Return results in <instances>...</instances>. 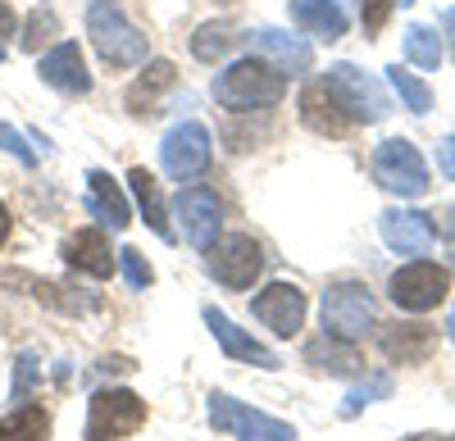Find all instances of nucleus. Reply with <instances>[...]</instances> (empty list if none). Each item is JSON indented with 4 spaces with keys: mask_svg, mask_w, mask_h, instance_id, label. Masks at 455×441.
<instances>
[{
    "mask_svg": "<svg viewBox=\"0 0 455 441\" xmlns=\"http://www.w3.org/2000/svg\"><path fill=\"white\" fill-rule=\"evenodd\" d=\"M205 273L228 291H246L264 273V246L246 232L219 237L214 246H205Z\"/></svg>",
    "mask_w": 455,
    "mask_h": 441,
    "instance_id": "0eeeda50",
    "label": "nucleus"
},
{
    "mask_svg": "<svg viewBox=\"0 0 455 441\" xmlns=\"http://www.w3.org/2000/svg\"><path fill=\"white\" fill-rule=\"evenodd\" d=\"M319 83L332 91V100L341 105V114L351 123H383L392 114V100H387L383 83H378L373 73L355 68V64H332Z\"/></svg>",
    "mask_w": 455,
    "mask_h": 441,
    "instance_id": "7ed1b4c3",
    "label": "nucleus"
},
{
    "mask_svg": "<svg viewBox=\"0 0 455 441\" xmlns=\"http://www.w3.org/2000/svg\"><path fill=\"white\" fill-rule=\"evenodd\" d=\"M392 5H396V0H364V5H360L364 32H378V28H383V23H387V14H392Z\"/></svg>",
    "mask_w": 455,
    "mask_h": 441,
    "instance_id": "72a5a7b5",
    "label": "nucleus"
},
{
    "mask_svg": "<svg viewBox=\"0 0 455 441\" xmlns=\"http://www.w3.org/2000/svg\"><path fill=\"white\" fill-rule=\"evenodd\" d=\"M0 64H5V46H0Z\"/></svg>",
    "mask_w": 455,
    "mask_h": 441,
    "instance_id": "a19ab883",
    "label": "nucleus"
},
{
    "mask_svg": "<svg viewBox=\"0 0 455 441\" xmlns=\"http://www.w3.org/2000/svg\"><path fill=\"white\" fill-rule=\"evenodd\" d=\"M291 23L310 36L337 42L347 32V10H341V0H291Z\"/></svg>",
    "mask_w": 455,
    "mask_h": 441,
    "instance_id": "aec40b11",
    "label": "nucleus"
},
{
    "mask_svg": "<svg viewBox=\"0 0 455 441\" xmlns=\"http://www.w3.org/2000/svg\"><path fill=\"white\" fill-rule=\"evenodd\" d=\"M173 83H178V68H173L169 59H146V73L128 87V109H132V114H156L160 96H164Z\"/></svg>",
    "mask_w": 455,
    "mask_h": 441,
    "instance_id": "4be33fe9",
    "label": "nucleus"
},
{
    "mask_svg": "<svg viewBox=\"0 0 455 441\" xmlns=\"http://www.w3.org/2000/svg\"><path fill=\"white\" fill-rule=\"evenodd\" d=\"M146 423V400L128 387H100L87 410V441H128Z\"/></svg>",
    "mask_w": 455,
    "mask_h": 441,
    "instance_id": "6e6552de",
    "label": "nucleus"
},
{
    "mask_svg": "<svg viewBox=\"0 0 455 441\" xmlns=\"http://www.w3.org/2000/svg\"><path fill=\"white\" fill-rule=\"evenodd\" d=\"M36 73H42L46 87H55V91H64V96H87V91H92V68H87L78 42L51 46L42 59H36Z\"/></svg>",
    "mask_w": 455,
    "mask_h": 441,
    "instance_id": "4468645a",
    "label": "nucleus"
},
{
    "mask_svg": "<svg viewBox=\"0 0 455 441\" xmlns=\"http://www.w3.org/2000/svg\"><path fill=\"white\" fill-rule=\"evenodd\" d=\"M214 160V141H210V128L196 123V119H187V123H173L160 141V164L173 182H192L210 169Z\"/></svg>",
    "mask_w": 455,
    "mask_h": 441,
    "instance_id": "1a4fd4ad",
    "label": "nucleus"
},
{
    "mask_svg": "<svg viewBox=\"0 0 455 441\" xmlns=\"http://www.w3.org/2000/svg\"><path fill=\"white\" fill-rule=\"evenodd\" d=\"M87 36L105 68H137L146 64V32L124 14L119 0H92L87 5Z\"/></svg>",
    "mask_w": 455,
    "mask_h": 441,
    "instance_id": "f03ea898",
    "label": "nucleus"
},
{
    "mask_svg": "<svg viewBox=\"0 0 455 441\" xmlns=\"http://www.w3.org/2000/svg\"><path fill=\"white\" fill-rule=\"evenodd\" d=\"M51 437V414L42 406H14L0 419V441H46Z\"/></svg>",
    "mask_w": 455,
    "mask_h": 441,
    "instance_id": "393cba45",
    "label": "nucleus"
},
{
    "mask_svg": "<svg viewBox=\"0 0 455 441\" xmlns=\"http://www.w3.org/2000/svg\"><path fill=\"white\" fill-rule=\"evenodd\" d=\"M387 391H392V378H383V374H378L373 382H364L360 391H351V396H347V406H341V414H347V419H351V414H360V410L369 406V400H373V396H387Z\"/></svg>",
    "mask_w": 455,
    "mask_h": 441,
    "instance_id": "473e14b6",
    "label": "nucleus"
},
{
    "mask_svg": "<svg viewBox=\"0 0 455 441\" xmlns=\"http://www.w3.org/2000/svg\"><path fill=\"white\" fill-rule=\"evenodd\" d=\"M451 291V273L442 264H428V260H414V264H401L387 282V296L396 310L405 314H428L446 301Z\"/></svg>",
    "mask_w": 455,
    "mask_h": 441,
    "instance_id": "9d476101",
    "label": "nucleus"
},
{
    "mask_svg": "<svg viewBox=\"0 0 455 441\" xmlns=\"http://www.w3.org/2000/svg\"><path fill=\"white\" fill-rule=\"evenodd\" d=\"M119 269H124V278H128L132 291H146L150 282H156V269H150V260H146L137 246H124L119 250Z\"/></svg>",
    "mask_w": 455,
    "mask_h": 441,
    "instance_id": "c85d7f7f",
    "label": "nucleus"
},
{
    "mask_svg": "<svg viewBox=\"0 0 455 441\" xmlns=\"http://www.w3.org/2000/svg\"><path fill=\"white\" fill-rule=\"evenodd\" d=\"M442 28H446V42H451V59H455V10L442 14Z\"/></svg>",
    "mask_w": 455,
    "mask_h": 441,
    "instance_id": "4c0bfd02",
    "label": "nucleus"
},
{
    "mask_svg": "<svg viewBox=\"0 0 455 441\" xmlns=\"http://www.w3.org/2000/svg\"><path fill=\"white\" fill-rule=\"evenodd\" d=\"M233 46H237V36H233V28H228V23H201L196 36H192V55L201 64H219Z\"/></svg>",
    "mask_w": 455,
    "mask_h": 441,
    "instance_id": "a878e982",
    "label": "nucleus"
},
{
    "mask_svg": "<svg viewBox=\"0 0 455 441\" xmlns=\"http://www.w3.org/2000/svg\"><path fill=\"white\" fill-rule=\"evenodd\" d=\"M396 5H414V0H396Z\"/></svg>",
    "mask_w": 455,
    "mask_h": 441,
    "instance_id": "ea45409f",
    "label": "nucleus"
},
{
    "mask_svg": "<svg viewBox=\"0 0 455 441\" xmlns=\"http://www.w3.org/2000/svg\"><path fill=\"white\" fill-rule=\"evenodd\" d=\"M378 232H383V241L396 255H428L433 241H437L433 218L419 214V209H383L378 214Z\"/></svg>",
    "mask_w": 455,
    "mask_h": 441,
    "instance_id": "dca6fc26",
    "label": "nucleus"
},
{
    "mask_svg": "<svg viewBox=\"0 0 455 441\" xmlns=\"http://www.w3.org/2000/svg\"><path fill=\"white\" fill-rule=\"evenodd\" d=\"M201 319H205V327L214 333V342L223 346V355L228 359H242V364H255V369H283V359L269 350V346H259L251 333H242V327L228 319V314H219L214 305H205L201 310Z\"/></svg>",
    "mask_w": 455,
    "mask_h": 441,
    "instance_id": "f3484780",
    "label": "nucleus"
},
{
    "mask_svg": "<svg viewBox=\"0 0 455 441\" xmlns=\"http://www.w3.org/2000/svg\"><path fill=\"white\" fill-rule=\"evenodd\" d=\"M246 42H251V55L269 59L283 78H300V73H310V64H315V51H310L306 36H291L283 28H255Z\"/></svg>",
    "mask_w": 455,
    "mask_h": 441,
    "instance_id": "ddd939ff",
    "label": "nucleus"
},
{
    "mask_svg": "<svg viewBox=\"0 0 455 441\" xmlns=\"http://www.w3.org/2000/svg\"><path fill=\"white\" fill-rule=\"evenodd\" d=\"M14 28H19V14H14V10L5 5V0H0V36H10Z\"/></svg>",
    "mask_w": 455,
    "mask_h": 441,
    "instance_id": "c9c22d12",
    "label": "nucleus"
},
{
    "mask_svg": "<svg viewBox=\"0 0 455 441\" xmlns=\"http://www.w3.org/2000/svg\"><path fill=\"white\" fill-rule=\"evenodd\" d=\"M373 182L383 192L401 196V201H419L428 192V164L419 155V146L405 141V137H392L373 151Z\"/></svg>",
    "mask_w": 455,
    "mask_h": 441,
    "instance_id": "20e7f679",
    "label": "nucleus"
},
{
    "mask_svg": "<svg viewBox=\"0 0 455 441\" xmlns=\"http://www.w3.org/2000/svg\"><path fill=\"white\" fill-rule=\"evenodd\" d=\"M251 314L269 327L274 337H296L306 327V314H310V301L296 282H269L264 291H255L251 301Z\"/></svg>",
    "mask_w": 455,
    "mask_h": 441,
    "instance_id": "9b49d317",
    "label": "nucleus"
},
{
    "mask_svg": "<svg viewBox=\"0 0 455 441\" xmlns=\"http://www.w3.org/2000/svg\"><path fill=\"white\" fill-rule=\"evenodd\" d=\"M378 342H383V350H387L392 359L419 364V359L433 350V327H424V323H392Z\"/></svg>",
    "mask_w": 455,
    "mask_h": 441,
    "instance_id": "b1692460",
    "label": "nucleus"
},
{
    "mask_svg": "<svg viewBox=\"0 0 455 441\" xmlns=\"http://www.w3.org/2000/svg\"><path fill=\"white\" fill-rule=\"evenodd\" d=\"M87 209L100 218V224H109V232H124L132 224V205H128L124 187L105 169H92L87 173Z\"/></svg>",
    "mask_w": 455,
    "mask_h": 441,
    "instance_id": "a211bd4d",
    "label": "nucleus"
},
{
    "mask_svg": "<svg viewBox=\"0 0 455 441\" xmlns=\"http://www.w3.org/2000/svg\"><path fill=\"white\" fill-rule=\"evenodd\" d=\"M287 96V78L259 55L233 59L214 78V100L233 114H255V109H274Z\"/></svg>",
    "mask_w": 455,
    "mask_h": 441,
    "instance_id": "f257e3e1",
    "label": "nucleus"
},
{
    "mask_svg": "<svg viewBox=\"0 0 455 441\" xmlns=\"http://www.w3.org/2000/svg\"><path fill=\"white\" fill-rule=\"evenodd\" d=\"M323 333L337 342H360L373 333V296L364 282H332L323 291Z\"/></svg>",
    "mask_w": 455,
    "mask_h": 441,
    "instance_id": "39448f33",
    "label": "nucleus"
},
{
    "mask_svg": "<svg viewBox=\"0 0 455 441\" xmlns=\"http://www.w3.org/2000/svg\"><path fill=\"white\" fill-rule=\"evenodd\" d=\"M60 255H64L68 269H78V273H87V278H96V282L114 278V269H119V250H109L105 228H78V232L60 246Z\"/></svg>",
    "mask_w": 455,
    "mask_h": 441,
    "instance_id": "2eb2a0df",
    "label": "nucleus"
},
{
    "mask_svg": "<svg viewBox=\"0 0 455 441\" xmlns=\"http://www.w3.org/2000/svg\"><path fill=\"white\" fill-rule=\"evenodd\" d=\"M51 36H60V19L42 5V10H32L28 28H23V51H36V46H46Z\"/></svg>",
    "mask_w": 455,
    "mask_h": 441,
    "instance_id": "c756f323",
    "label": "nucleus"
},
{
    "mask_svg": "<svg viewBox=\"0 0 455 441\" xmlns=\"http://www.w3.org/2000/svg\"><path fill=\"white\" fill-rule=\"evenodd\" d=\"M36 378H42V369H36V355H32V350H23V355H19V364H14V387H10V396L19 400V406L28 400V391H32V382H36Z\"/></svg>",
    "mask_w": 455,
    "mask_h": 441,
    "instance_id": "7c9ffc66",
    "label": "nucleus"
},
{
    "mask_svg": "<svg viewBox=\"0 0 455 441\" xmlns=\"http://www.w3.org/2000/svg\"><path fill=\"white\" fill-rule=\"evenodd\" d=\"M306 364H315L319 374H332V378H355L364 369L360 355H355V342H337L328 333L306 346Z\"/></svg>",
    "mask_w": 455,
    "mask_h": 441,
    "instance_id": "5701e85b",
    "label": "nucleus"
},
{
    "mask_svg": "<svg viewBox=\"0 0 455 441\" xmlns=\"http://www.w3.org/2000/svg\"><path fill=\"white\" fill-rule=\"evenodd\" d=\"M446 333H451V342H455V310H451V319H446Z\"/></svg>",
    "mask_w": 455,
    "mask_h": 441,
    "instance_id": "58836bf2",
    "label": "nucleus"
},
{
    "mask_svg": "<svg viewBox=\"0 0 455 441\" xmlns=\"http://www.w3.org/2000/svg\"><path fill=\"white\" fill-rule=\"evenodd\" d=\"M10 228H14V218H10V209H5V201H0V246L10 241Z\"/></svg>",
    "mask_w": 455,
    "mask_h": 441,
    "instance_id": "e433bc0d",
    "label": "nucleus"
},
{
    "mask_svg": "<svg viewBox=\"0 0 455 441\" xmlns=\"http://www.w3.org/2000/svg\"><path fill=\"white\" fill-rule=\"evenodd\" d=\"M437 160H442V173L455 182V137H446V141L437 146Z\"/></svg>",
    "mask_w": 455,
    "mask_h": 441,
    "instance_id": "f704fd0d",
    "label": "nucleus"
},
{
    "mask_svg": "<svg viewBox=\"0 0 455 441\" xmlns=\"http://www.w3.org/2000/svg\"><path fill=\"white\" fill-rule=\"evenodd\" d=\"M210 428L223 437H237V441H291L296 437L291 423L264 414V410H251L246 400L228 396V391L210 396Z\"/></svg>",
    "mask_w": 455,
    "mask_h": 441,
    "instance_id": "423d86ee",
    "label": "nucleus"
},
{
    "mask_svg": "<svg viewBox=\"0 0 455 441\" xmlns=\"http://www.w3.org/2000/svg\"><path fill=\"white\" fill-rule=\"evenodd\" d=\"M300 119H306V128H315L323 137H341L351 128V119L341 114V105L332 100V91L323 83H310L306 91H300Z\"/></svg>",
    "mask_w": 455,
    "mask_h": 441,
    "instance_id": "412c9836",
    "label": "nucleus"
},
{
    "mask_svg": "<svg viewBox=\"0 0 455 441\" xmlns=\"http://www.w3.org/2000/svg\"><path fill=\"white\" fill-rule=\"evenodd\" d=\"M128 192H132V201H137V209H141V218H146V228L156 232L160 241H173L178 232H173V224H169V205H164V192H160L156 173H150V169H132V173H128Z\"/></svg>",
    "mask_w": 455,
    "mask_h": 441,
    "instance_id": "6ab92c4d",
    "label": "nucleus"
},
{
    "mask_svg": "<svg viewBox=\"0 0 455 441\" xmlns=\"http://www.w3.org/2000/svg\"><path fill=\"white\" fill-rule=\"evenodd\" d=\"M405 55H410V64H419V68H437L442 64V36H437V28L410 23L405 28Z\"/></svg>",
    "mask_w": 455,
    "mask_h": 441,
    "instance_id": "bb28decb",
    "label": "nucleus"
},
{
    "mask_svg": "<svg viewBox=\"0 0 455 441\" xmlns=\"http://www.w3.org/2000/svg\"><path fill=\"white\" fill-rule=\"evenodd\" d=\"M0 151H5V155H14L23 169H36L32 146H28V141H23V132H19V128H10V123H0Z\"/></svg>",
    "mask_w": 455,
    "mask_h": 441,
    "instance_id": "2f4dec72",
    "label": "nucleus"
},
{
    "mask_svg": "<svg viewBox=\"0 0 455 441\" xmlns=\"http://www.w3.org/2000/svg\"><path fill=\"white\" fill-rule=\"evenodd\" d=\"M387 83L396 87V96H401V105L410 109V114H428V109H433V91H428V83H424V78H414V73H405L401 64L387 68Z\"/></svg>",
    "mask_w": 455,
    "mask_h": 441,
    "instance_id": "cd10ccee",
    "label": "nucleus"
},
{
    "mask_svg": "<svg viewBox=\"0 0 455 441\" xmlns=\"http://www.w3.org/2000/svg\"><path fill=\"white\" fill-rule=\"evenodd\" d=\"M173 214H178V224H182V237L192 241L196 250L214 246L219 241V228H223V201L210 192V187H182L178 201H173Z\"/></svg>",
    "mask_w": 455,
    "mask_h": 441,
    "instance_id": "f8f14e48",
    "label": "nucleus"
}]
</instances>
